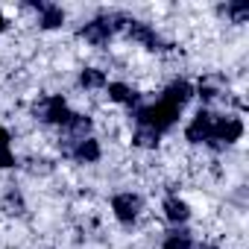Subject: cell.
<instances>
[{
	"mask_svg": "<svg viewBox=\"0 0 249 249\" xmlns=\"http://www.w3.org/2000/svg\"><path fill=\"white\" fill-rule=\"evenodd\" d=\"M103 159V144H100V138H85V141H79L76 147H73V153H71V161H76V164H97Z\"/></svg>",
	"mask_w": 249,
	"mask_h": 249,
	"instance_id": "5bb4252c",
	"label": "cell"
},
{
	"mask_svg": "<svg viewBox=\"0 0 249 249\" xmlns=\"http://www.w3.org/2000/svg\"><path fill=\"white\" fill-rule=\"evenodd\" d=\"M194 231L188 226H173L170 231H164L161 237V249H194Z\"/></svg>",
	"mask_w": 249,
	"mask_h": 249,
	"instance_id": "e0dca14e",
	"label": "cell"
},
{
	"mask_svg": "<svg viewBox=\"0 0 249 249\" xmlns=\"http://www.w3.org/2000/svg\"><path fill=\"white\" fill-rule=\"evenodd\" d=\"M0 211H3L6 217H24L27 214V199H24L21 188L6 185V191L0 194Z\"/></svg>",
	"mask_w": 249,
	"mask_h": 249,
	"instance_id": "4fadbf2b",
	"label": "cell"
},
{
	"mask_svg": "<svg viewBox=\"0 0 249 249\" xmlns=\"http://www.w3.org/2000/svg\"><path fill=\"white\" fill-rule=\"evenodd\" d=\"M194 249H220L217 243H199V246H194Z\"/></svg>",
	"mask_w": 249,
	"mask_h": 249,
	"instance_id": "603a6c76",
	"label": "cell"
},
{
	"mask_svg": "<svg viewBox=\"0 0 249 249\" xmlns=\"http://www.w3.org/2000/svg\"><path fill=\"white\" fill-rule=\"evenodd\" d=\"M159 100L182 111V108L194 100V82H188V79H173V82H167V85H164V91H161V97H159Z\"/></svg>",
	"mask_w": 249,
	"mask_h": 249,
	"instance_id": "30bf717a",
	"label": "cell"
},
{
	"mask_svg": "<svg viewBox=\"0 0 249 249\" xmlns=\"http://www.w3.org/2000/svg\"><path fill=\"white\" fill-rule=\"evenodd\" d=\"M79 41H85L88 47H108L111 44V38H114V33H111V27L106 24V18L103 15H97V18H91V21H85L82 27H79Z\"/></svg>",
	"mask_w": 249,
	"mask_h": 249,
	"instance_id": "ba28073f",
	"label": "cell"
},
{
	"mask_svg": "<svg viewBox=\"0 0 249 249\" xmlns=\"http://www.w3.org/2000/svg\"><path fill=\"white\" fill-rule=\"evenodd\" d=\"M106 94H108L111 103L126 106L129 111L141 103V91H138L135 85H129V82H108V85H106Z\"/></svg>",
	"mask_w": 249,
	"mask_h": 249,
	"instance_id": "7c38bea8",
	"label": "cell"
},
{
	"mask_svg": "<svg viewBox=\"0 0 249 249\" xmlns=\"http://www.w3.org/2000/svg\"><path fill=\"white\" fill-rule=\"evenodd\" d=\"M161 214H164V220H167L170 226H185V223L191 220L194 208H191V202H188L185 196L167 194V196L161 199Z\"/></svg>",
	"mask_w": 249,
	"mask_h": 249,
	"instance_id": "9c48e42d",
	"label": "cell"
},
{
	"mask_svg": "<svg viewBox=\"0 0 249 249\" xmlns=\"http://www.w3.org/2000/svg\"><path fill=\"white\" fill-rule=\"evenodd\" d=\"M21 9H24V12H33L38 30H44V33H50V30H62L65 21H68L65 9L56 6V3H24Z\"/></svg>",
	"mask_w": 249,
	"mask_h": 249,
	"instance_id": "52a82bcc",
	"label": "cell"
},
{
	"mask_svg": "<svg viewBox=\"0 0 249 249\" xmlns=\"http://www.w3.org/2000/svg\"><path fill=\"white\" fill-rule=\"evenodd\" d=\"M0 150H12V132L6 126H0Z\"/></svg>",
	"mask_w": 249,
	"mask_h": 249,
	"instance_id": "44dd1931",
	"label": "cell"
},
{
	"mask_svg": "<svg viewBox=\"0 0 249 249\" xmlns=\"http://www.w3.org/2000/svg\"><path fill=\"white\" fill-rule=\"evenodd\" d=\"M108 208H111V214L120 226H135L144 214V196L135 194V191H117L108 199Z\"/></svg>",
	"mask_w": 249,
	"mask_h": 249,
	"instance_id": "277c9868",
	"label": "cell"
},
{
	"mask_svg": "<svg viewBox=\"0 0 249 249\" xmlns=\"http://www.w3.org/2000/svg\"><path fill=\"white\" fill-rule=\"evenodd\" d=\"M132 147L135 150H144V153H153V150H159L161 147V135L153 129V126H147V123H135V129H132Z\"/></svg>",
	"mask_w": 249,
	"mask_h": 249,
	"instance_id": "9a60e30c",
	"label": "cell"
},
{
	"mask_svg": "<svg viewBox=\"0 0 249 249\" xmlns=\"http://www.w3.org/2000/svg\"><path fill=\"white\" fill-rule=\"evenodd\" d=\"M217 117H220V114H217L214 108H205V106H202V108L188 120V126H185V141H188L191 147H202V144H208Z\"/></svg>",
	"mask_w": 249,
	"mask_h": 249,
	"instance_id": "8992f818",
	"label": "cell"
},
{
	"mask_svg": "<svg viewBox=\"0 0 249 249\" xmlns=\"http://www.w3.org/2000/svg\"><path fill=\"white\" fill-rule=\"evenodd\" d=\"M243 132H246V126H243V120H240L237 114H220L205 147H211L214 153H223V150L234 147V144L243 138Z\"/></svg>",
	"mask_w": 249,
	"mask_h": 249,
	"instance_id": "3957f363",
	"label": "cell"
},
{
	"mask_svg": "<svg viewBox=\"0 0 249 249\" xmlns=\"http://www.w3.org/2000/svg\"><path fill=\"white\" fill-rule=\"evenodd\" d=\"M71 106L65 100V94H44L38 100L30 103V117L36 123H41V126H65V123L71 120Z\"/></svg>",
	"mask_w": 249,
	"mask_h": 249,
	"instance_id": "6da1fadb",
	"label": "cell"
},
{
	"mask_svg": "<svg viewBox=\"0 0 249 249\" xmlns=\"http://www.w3.org/2000/svg\"><path fill=\"white\" fill-rule=\"evenodd\" d=\"M6 30H9V21H6V15H3V12H0V36H3Z\"/></svg>",
	"mask_w": 249,
	"mask_h": 249,
	"instance_id": "7402d4cb",
	"label": "cell"
},
{
	"mask_svg": "<svg viewBox=\"0 0 249 249\" xmlns=\"http://www.w3.org/2000/svg\"><path fill=\"white\" fill-rule=\"evenodd\" d=\"M12 167H18L15 153H12V150H0V173H3V170H12Z\"/></svg>",
	"mask_w": 249,
	"mask_h": 249,
	"instance_id": "ffe728a7",
	"label": "cell"
},
{
	"mask_svg": "<svg viewBox=\"0 0 249 249\" xmlns=\"http://www.w3.org/2000/svg\"><path fill=\"white\" fill-rule=\"evenodd\" d=\"M59 135H65V138H71V141H85V138H91V135H94V117L85 114V111H73L71 120L59 129Z\"/></svg>",
	"mask_w": 249,
	"mask_h": 249,
	"instance_id": "8fae6325",
	"label": "cell"
},
{
	"mask_svg": "<svg viewBox=\"0 0 249 249\" xmlns=\"http://www.w3.org/2000/svg\"><path fill=\"white\" fill-rule=\"evenodd\" d=\"M76 82H79V88H82V91H106V85H108V76H106V71H103V68L85 65V68H79V76H76Z\"/></svg>",
	"mask_w": 249,
	"mask_h": 249,
	"instance_id": "2e32d148",
	"label": "cell"
},
{
	"mask_svg": "<svg viewBox=\"0 0 249 249\" xmlns=\"http://www.w3.org/2000/svg\"><path fill=\"white\" fill-rule=\"evenodd\" d=\"M30 176H50L53 173V161L50 159H44V156H30V159H24V161H18Z\"/></svg>",
	"mask_w": 249,
	"mask_h": 249,
	"instance_id": "d6986e66",
	"label": "cell"
},
{
	"mask_svg": "<svg viewBox=\"0 0 249 249\" xmlns=\"http://www.w3.org/2000/svg\"><path fill=\"white\" fill-rule=\"evenodd\" d=\"M123 38H126L129 44H138V47H144V50H150V53H167L173 44L153 27V24H147V21H138V18H129V24H126V30H123Z\"/></svg>",
	"mask_w": 249,
	"mask_h": 249,
	"instance_id": "7a4b0ae2",
	"label": "cell"
},
{
	"mask_svg": "<svg viewBox=\"0 0 249 249\" xmlns=\"http://www.w3.org/2000/svg\"><path fill=\"white\" fill-rule=\"evenodd\" d=\"M217 15L223 21H229V24H243L249 18V3H220Z\"/></svg>",
	"mask_w": 249,
	"mask_h": 249,
	"instance_id": "ac0fdd59",
	"label": "cell"
},
{
	"mask_svg": "<svg viewBox=\"0 0 249 249\" xmlns=\"http://www.w3.org/2000/svg\"><path fill=\"white\" fill-rule=\"evenodd\" d=\"M194 97H199L205 103V108L211 103H217V100H226L229 97V79H226V73H220V71L202 73L196 79V85H194Z\"/></svg>",
	"mask_w": 249,
	"mask_h": 249,
	"instance_id": "5b68a950",
	"label": "cell"
}]
</instances>
